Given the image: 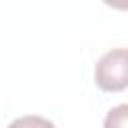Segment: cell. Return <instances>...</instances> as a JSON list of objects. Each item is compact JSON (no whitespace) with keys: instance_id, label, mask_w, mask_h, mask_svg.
Segmentation results:
<instances>
[{"instance_id":"obj_2","label":"cell","mask_w":128,"mask_h":128,"mask_svg":"<svg viewBox=\"0 0 128 128\" xmlns=\"http://www.w3.org/2000/svg\"><path fill=\"white\" fill-rule=\"evenodd\" d=\"M8 128H56V126H54V122H50L44 116L30 114V116H20V118L12 120L8 124Z\"/></svg>"},{"instance_id":"obj_3","label":"cell","mask_w":128,"mask_h":128,"mask_svg":"<svg viewBox=\"0 0 128 128\" xmlns=\"http://www.w3.org/2000/svg\"><path fill=\"white\" fill-rule=\"evenodd\" d=\"M126 120H128V106L120 104L106 114L104 128H126Z\"/></svg>"},{"instance_id":"obj_1","label":"cell","mask_w":128,"mask_h":128,"mask_svg":"<svg viewBox=\"0 0 128 128\" xmlns=\"http://www.w3.org/2000/svg\"><path fill=\"white\" fill-rule=\"evenodd\" d=\"M94 80L100 90L104 92H120L128 86L126 74V50L114 48L106 52L94 68Z\"/></svg>"}]
</instances>
